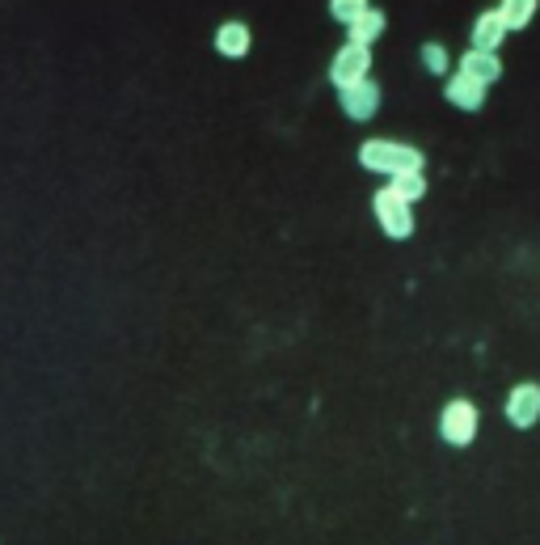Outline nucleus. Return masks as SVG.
Wrapping results in <instances>:
<instances>
[{
  "label": "nucleus",
  "mask_w": 540,
  "mask_h": 545,
  "mask_svg": "<svg viewBox=\"0 0 540 545\" xmlns=\"http://www.w3.org/2000/svg\"><path fill=\"white\" fill-rule=\"evenodd\" d=\"M359 161L376 169V174H410V169H422L418 148L397 144V140H368L359 148Z\"/></svg>",
  "instance_id": "nucleus-1"
},
{
  "label": "nucleus",
  "mask_w": 540,
  "mask_h": 545,
  "mask_svg": "<svg viewBox=\"0 0 540 545\" xmlns=\"http://www.w3.org/2000/svg\"><path fill=\"white\" fill-rule=\"evenodd\" d=\"M372 208H376L380 229L389 233L393 241H401V237H410V233H414V212H410V203H405V199L393 191V186H384V191H376Z\"/></svg>",
  "instance_id": "nucleus-2"
},
{
  "label": "nucleus",
  "mask_w": 540,
  "mask_h": 545,
  "mask_svg": "<svg viewBox=\"0 0 540 545\" xmlns=\"http://www.w3.org/2000/svg\"><path fill=\"white\" fill-rule=\"evenodd\" d=\"M439 436L448 440L452 448H465L477 436V406L465 402V398L448 402V406H443V415H439Z\"/></svg>",
  "instance_id": "nucleus-3"
},
{
  "label": "nucleus",
  "mask_w": 540,
  "mask_h": 545,
  "mask_svg": "<svg viewBox=\"0 0 540 545\" xmlns=\"http://www.w3.org/2000/svg\"><path fill=\"white\" fill-rule=\"evenodd\" d=\"M368 68H372V51L359 47V43H346V47L334 55V64H330V81H334L338 93H342V89L368 81Z\"/></svg>",
  "instance_id": "nucleus-4"
},
{
  "label": "nucleus",
  "mask_w": 540,
  "mask_h": 545,
  "mask_svg": "<svg viewBox=\"0 0 540 545\" xmlns=\"http://www.w3.org/2000/svg\"><path fill=\"white\" fill-rule=\"evenodd\" d=\"M507 419L515 427H532L540 419V385H515L507 398Z\"/></svg>",
  "instance_id": "nucleus-5"
},
{
  "label": "nucleus",
  "mask_w": 540,
  "mask_h": 545,
  "mask_svg": "<svg viewBox=\"0 0 540 545\" xmlns=\"http://www.w3.org/2000/svg\"><path fill=\"white\" fill-rule=\"evenodd\" d=\"M376 106H380V85L363 81V85L342 89V110H346L351 119H372V115H376Z\"/></svg>",
  "instance_id": "nucleus-6"
},
{
  "label": "nucleus",
  "mask_w": 540,
  "mask_h": 545,
  "mask_svg": "<svg viewBox=\"0 0 540 545\" xmlns=\"http://www.w3.org/2000/svg\"><path fill=\"white\" fill-rule=\"evenodd\" d=\"M448 102L460 106V110H481V102H486V85L465 77V72H456L448 81Z\"/></svg>",
  "instance_id": "nucleus-7"
},
{
  "label": "nucleus",
  "mask_w": 540,
  "mask_h": 545,
  "mask_svg": "<svg viewBox=\"0 0 540 545\" xmlns=\"http://www.w3.org/2000/svg\"><path fill=\"white\" fill-rule=\"evenodd\" d=\"M460 72L473 77V81H481V85H490V81H498L503 64H498V55H490V51H469L465 60H460Z\"/></svg>",
  "instance_id": "nucleus-8"
},
{
  "label": "nucleus",
  "mask_w": 540,
  "mask_h": 545,
  "mask_svg": "<svg viewBox=\"0 0 540 545\" xmlns=\"http://www.w3.org/2000/svg\"><path fill=\"white\" fill-rule=\"evenodd\" d=\"M503 39H507V26L498 22V13H481L477 26H473V51H490L494 55V47Z\"/></svg>",
  "instance_id": "nucleus-9"
},
{
  "label": "nucleus",
  "mask_w": 540,
  "mask_h": 545,
  "mask_svg": "<svg viewBox=\"0 0 540 545\" xmlns=\"http://www.w3.org/2000/svg\"><path fill=\"white\" fill-rule=\"evenodd\" d=\"M216 47H220V55H245L249 51V26H241V22H224L220 26V34H216Z\"/></svg>",
  "instance_id": "nucleus-10"
},
{
  "label": "nucleus",
  "mask_w": 540,
  "mask_h": 545,
  "mask_svg": "<svg viewBox=\"0 0 540 545\" xmlns=\"http://www.w3.org/2000/svg\"><path fill=\"white\" fill-rule=\"evenodd\" d=\"M498 13V22H503L507 30H524L532 22V13H536V0H507L503 9H494Z\"/></svg>",
  "instance_id": "nucleus-11"
},
{
  "label": "nucleus",
  "mask_w": 540,
  "mask_h": 545,
  "mask_svg": "<svg viewBox=\"0 0 540 545\" xmlns=\"http://www.w3.org/2000/svg\"><path fill=\"white\" fill-rule=\"evenodd\" d=\"M380 30H384V13H380V9H368V13H363L359 22L351 26V43L372 47V43L380 39Z\"/></svg>",
  "instance_id": "nucleus-12"
},
{
  "label": "nucleus",
  "mask_w": 540,
  "mask_h": 545,
  "mask_svg": "<svg viewBox=\"0 0 540 545\" xmlns=\"http://www.w3.org/2000/svg\"><path fill=\"white\" fill-rule=\"evenodd\" d=\"M393 191L405 199V203H414L427 195V178H422V169H410V174H393Z\"/></svg>",
  "instance_id": "nucleus-13"
},
{
  "label": "nucleus",
  "mask_w": 540,
  "mask_h": 545,
  "mask_svg": "<svg viewBox=\"0 0 540 545\" xmlns=\"http://www.w3.org/2000/svg\"><path fill=\"white\" fill-rule=\"evenodd\" d=\"M368 9H372L368 0H334V5H330V13L338 17V22H346V26H355L359 17L368 13Z\"/></svg>",
  "instance_id": "nucleus-14"
},
{
  "label": "nucleus",
  "mask_w": 540,
  "mask_h": 545,
  "mask_svg": "<svg viewBox=\"0 0 540 545\" xmlns=\"http://www.w3.org/2000/svg\"><path fill=\"white\" fill-rule=\"evenodd\" d=\"M422 64L443 77V72H448V51H443L439 43H427V47H422Z\"/></svg>",
  "instance_id": "nucleus-15"
}]
</instances>
